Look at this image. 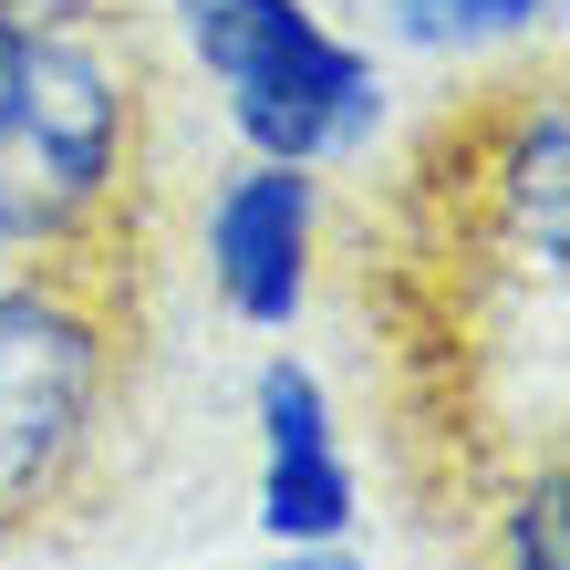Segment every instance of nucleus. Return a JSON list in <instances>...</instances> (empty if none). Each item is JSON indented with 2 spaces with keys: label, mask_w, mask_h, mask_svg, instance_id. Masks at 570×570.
Masks as SVG:
<instances>
[{
  "label": "nucleus",
  "mask_w": 570,
  "mask_h": 570,
  "mask_svg": "<svg viewBox=\"0 0 570 570\" xmlns=\"http://www.w3.org/2000/svg\"><path fill=\"white\" fill-rule=\"evenodd\" d=\"M570 115L550 83H498L478 115H446L415 156V187L394 208L384 249V322L405 374V456H446V498H466L498 456H519L509 394L529 322H560V249H570Z\"/></svg>",
  "instance_id": "f257e3e1"
},
{
  "label": "nucleus",
  "mask_w": 570,
  "mask_h": 570,
  "mask_svg": "<svg viewBox=\"0 0 570 570\" xmlns=\"http://www.w3.org/2000/svg\"><path fill=\"white\" fill-rule=\"evenodd\" d=\"M146 83L105 21H0V249L146 259Z\"/></svg>",
  "instance_id": "f03ea898"
},
{
  "label": "nucleus",
  "mask_w": 570,
  "mask_h": 570,
  "mask_svg": "<svg viewBox=\"0 0 570 570\" xmlns=\"http://www.w3.org/2000/svg\"><path fill=\"white\" fill-rule=\"evenodd\" d=\"M146 343V259H31L0 281V550L105 478Z\"/></svg>",
  "instance_id": "7ed1b4c3"
},
{
  "label": "nucleus",
  "mask_w": 570,
  "mask_h": 570,
  "mask_svg": "<svg viewBox=\"0 0 570 570\" xmlns=\"http://www.w3.org/2000/svg\"><path fill=\"white\" fill-rule=\"evenodd\" d=\"M187 42L228 94V125L271 166H332L384 125V83L301 0H187Z\"/></svg>",
  "instance_id": "20e7f679"
},
{
  "label": "nucleus",
  "mask_w": 570,
  "mask_h": 570,
  "mask_svg": "<svg viewBox=\"0 0 570 570\" xmlns=\"http://www.w3.org/2000/svg\"><path fill=\"white\" fill-rule=\"evenodd\" d=\"M208 271L239 322H291L312 291V166H239L208 197Z\"/></svg>",
  "instance_id": "39448f33"
},
{
  "label": "nucleus",
  "mask_w": 570,
  "mask_h": 570,
  "mask_svg": "<svg viewBox=\"0 0 570 570\" xmlns=\"http://www.w3.org/2000/svg\"><path fill=\"white\" fill-rule=\"evenodd\" d=\"M259 519L291 550L343 540V519H353V466H343V435H332V405H322L312 363H291V353L259 363Z\"/></svg>",
  "instance_id": "423d86ee"
},
{
  "label": "nucleus",
  "mask_w": 570,
  "mask_h": 570,
  "mask_svg": "<svg viewBox=\"0 0 570 570\" xmlns=\"http://www.w3.org/2000/svg\"><path fill=\"white\" fill-rule=\"evenodd\" d=\"M498 570H570V478L560 446L519 466V488L498 498Z\"/></svg>",
  "instance_id": "0eeeda50"
},
{
  "label": "nucleus",
  "mask_w": 570,
  "mask_h": 570,
  "mask_svg": "<svg viewBox=\"0 0 570 570\" xmlns=\"http://www.w3.org/2000/svg\"><path fill=\"white\" fill-rule=\"evenodd\" d=\"M394 31L425 52H466V42H498V31H529L550 0H384Z\"/></svg>",
  "instance_id": "6e6552de"
},
{
  "label": "nucleus",
  "mask_w": 570,
  "mask_h": 570,
  "mask_svg": "<svg viewBox=\"0 0 570 570\" xmlns=\"http://www.w3.org/2000/svg\"><path fill=\"white\" fill-rule=\"evenodd\" d=\"M0 21H52V31H94V21H115V0H0Z\"/></svg>",
  "instance_id": "1a4fd4ad"
},
{
  "label": "nucleus",
  "mask_w": 570,
  "mask_h": 570,
  "mask_svg": "<svg viewBox=\"0 0 570 570\" xmlns=\"http://www.w3.org/2000/svg\"><path fill=\"white\" fill-rule=\"evenodd\" d=\"M271 570H363V560H353V550H332V540H322V550H291V560H271Z\"/></svg>",
  "instance_id": "9d476101"
}]
</instances>
